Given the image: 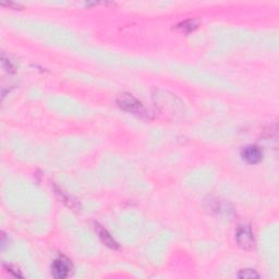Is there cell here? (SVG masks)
<instances>
[{"mask_svg":"<svg viewBox=\"0 0 279 279\" xmlns=\"http://www.w3.org/2000/svg\"><path fill=\"white\" fill-rule=\"evenodd\" d=\"M236 239L240 248L243 250H252L254 247L253 232L249 226H241L238 228Z\"/></svg>","mask_w":279,"mask_h":279,"instance_id":"6da1fadb","label":"cell"},{"mask_svg":"<svg viewBox=\"0 0 279 279\" xmlns=\"http://www.w3.org/2000/svg\"><path fill=\"white\" fill-rule=\"evenodd\" d=\"M118 104L122 109L126 111H129V113L137 114L139 111H141L142 108V104L130 94L121 95V96L118 98Z\"/></svg>","mask_w":279,"mask_h":279,"instance_id":"7a4b0ae2","label":"cell"},{"mask_svg":"<svg viewBox=\"0 0 279 279\" xmlns=\"http://www.w3.org/2000/svg\"><path fill=\"white\" fill-rule=\"evenodd\" d=\"M70 270H71V266L69 261L61 258L54 262V264L52 266V274L55 278L64 279L69 276Z\"/></svg>","mask_w":279,"mask_h":279,"instance_id":"3957f363","label":"cell"},{"mask_svg":"<svg viewBox=\"0 0 279 279\" xmlns=\"http://www.w3.org/2000/svg\"><path fill=\"white\" fill-rule=\"evenodd\" d=\"M242 158L249 164H258L263 158V152L259 146L250 145L242 150Z\"/></svg>","mask_w":279,"mask_h":279,"instance_id":"277c9868","label":"cell"},{"mask_svg":"<svg viewBox=\"0 0 279 279\" xmlns=\"http://www.w3.org/2000/svg\"><path fill=\"white\" fill-rule=\"evenodd\" d=\"M96 226H97L96 230H97V232L99 234V238L102 239V241L106 245H107V247H109L111 249H117V248H118V243H117L115 240L110 237V234L107 231H106L104 228H102V226H98V225H96Z\"/></svg>","mask_w":279,"mask_h":279,"instance_id":"5b68a950","label":"cell"},{"mask_svg":"<svg viewBox=\"0 0 279 279\" xmlns=\"http://www.w3.org/2000/svg\"><path fill=\"white\" fill-rule=\"evenodd\" d=\"M238 277L241 279H254L260 278V275L254 270H242L239 272Z\"/></svg>","mask_w":279,"mask_h":279,"instance_id":"8992f818","label":"cell"},{"mask_svg":"<svg viewBox=\"0 0 279 279\" xmlns=\"http://www.w3.org/2000/svg\"><path fill=\"white\" fill-rule=\"evenodd\" d=\"M179 27H180L182 31L190 32V31H193L195 27H197V25L194 24V22L191 21V23H190V25H188V22H185V23H182V26H179Z\"/></svg>","mask_w":279,"mask_h":279,"instance_id":"52a82bcc","label":"cell"}]
</instances>
